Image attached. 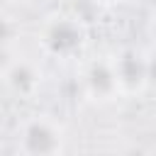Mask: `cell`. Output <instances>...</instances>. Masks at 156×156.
Instances as JSON below:
<instances>
[{
    "label": "cell",
    "instance_id": "8",
    "mask_svg": "<svg viewBox=\"0 0 156 156\" xmlns=\"http://www.w3.org/2000/svg\"><path fill=\"white\" fill-rule=\"evenodd\" d=\"M149 90H156V54L149 56Z\"/></svg>",
    "mask_w": 156,
    "mask_h": 156
},
{
    "label": "cell",
    "instance_id": "9",
    "mask_svg": "<svg viewBox=\"0 0 156 156\" xmlns=\"http://www.w3.org/2000/svg\"><path fill=\"white\" fill-rule=\"evenodd\" d=\"M93 2H98V5H102V7H115V5H122V2H127V0H93Z\"/></svg>",
    "mask_w": 156,
    "mask_h": 156
},
{
    "label": "cell",
    "instance_id": "10",
    "mask_svg": "<svg viewBox=\"0 0 156 156\" xmlns=\"http://www.w3.org/2000/svg\"><path fill=\"white\" fill-rule=\"evenodd\" d=\"M7 2H17V5H24V2H32V0H7Z\"/></svg>",
    "mask_w": 156,
    "mask_h": 156
},
{
    "label": "cell",
    "instance_id": "5",
    "mask_svg": "<svg viewBox=\"0 0 156 156\" xmlns=\"http://www.w3.org/2000/svg\"><path fill=\"white\" fill-rule=\"evenodd\" d=\"M0 78H2V83H5V88L15 95V98H22V100H32L39 90H41V80H44V76H41V68L34 63V61H29V58H12V63L0 73Z\"/></svg>",
    "mask_w": 156,
    "mask_h": 156
},
{
    "label": "cell",
    "instance_id": "3",
    "mask_svg": "<svg viewBox=\"0 0 156 156\" xmlns=\"http://www.w3.org/2000/svg\"><path fill=\"white\" fill-rule=\"evenodd\" d=\"M119 98H139L149 90V54L139 49H122L112 56Z\"/></svg>",
    "mask_w": 156,
    "mask_h": 156
},
{
    "label": "cell",
    "instance_id": "2",
    "mask_svg": "<svg viewBox=\"0 0 156 156\" xmlns=\"http://www.w3.org/2000/svg\"><path fill=\"white\" fill-rule=\"evenodd\" d=\"M66 132L49 115H34L22 122L17 134L20 156H63Z\"/></svg>",
    "mask_w": 156,
    "mask_h": 156
},
{
    "label": "cell",
    "instance_id": "1",
    "mask_svg": "<svg viewBox=\"0 0 156 156\" xmlns=\"http://www.w3.org/2000/svg\"><path fill=\"white\" fill-rule=\"evenodd\" d=\"M37 41H39V49L49 58L71 61L85 51L88 29L80 22V17L71 12H54L41 22L37 32Z\"/></svg>",
    "mask_w": 156,
    "mask_h": 156
},
{
    "label": "cell",
    "instance_id": "6",
    "mask_svg": "<svg viewBox=\"0 0 156 156\" xmlns=\"http://www.w3.org/2000/svg\"><path fill=\"white\" fill-rule=\"evenodd\" d=\"M15 37H17L15 22L7 20V17H0V49H10L12 41H15Z\"/></svg>",
    "mask_w": 156,
    "mask_h": 156
},
{
    "label": "cell",
    "instance_id": "7",
    "mask_svg": "<svg viewBox=\"0 0 156 156\" xmlns=\"http://www.w3.org/2000/svg\"><path fill=\"white\" fill-rule=\"evenodd\" d=\"M146 37H149V41H151L154 49H156V12H151V17H149V22H146Z\"/></svg>",
    "mask_w": 156,
    "mask_h": 156
},
{
    "label": "cell",
    "instance_id": "4",
    "mask_svg": "<svg viewBox=\"0 0 156 156\" xmlns=\"http://www.w3.org/2000/svg\"><path fill=\"white\" fill-rule=\"evenodd\" d=\"M80 88H83V95L95 105H107V102L117 100L119 88H117V78H115L112 56L90 58L80 71Z\"/></svg>",
    "mask_w": 156,
    "mask_h": 156
}]
</instances>
